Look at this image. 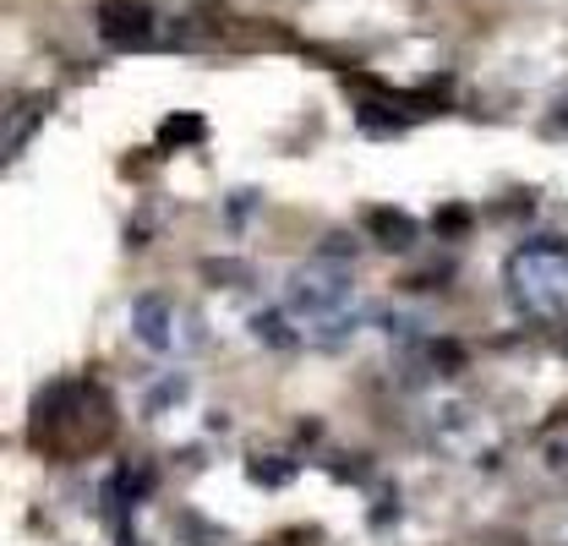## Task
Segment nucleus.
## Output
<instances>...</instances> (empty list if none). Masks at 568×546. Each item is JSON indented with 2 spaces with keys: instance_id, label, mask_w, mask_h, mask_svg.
Masks as SVG:
<instances>
[{
  "instance_id": "1",
  "label": "nucleus",
  "mask_w": 568,
  "mask_h": 546,
  "mask_svg": "<svg viewBox=\"0 0 568 546\" xmlns=\"http://www.w3.org/2000/svg\"><path fill=\"white\" fill-rule=\"evenodd\" d=\"M284 323H290V340L312 350L351 344V334L361 328V290L351 279V263H339L334 252H317L312 263H301L284 290Z\"/></svg>"
},
{
  "instance_id": "2",
  "label": "nucleus",
  "mask_w": 568,
  "mask_h": 546,
  "mask_svg": "<svg viewBox=\"0 0 568 546\" xmlns=\"http://www.w3.org/2000/svg\"><path fill=\"white\" fill-rule=\"evenodd\" d=\"M110 426H115V410L93 383L50 388V400L33 405V443H44L50 454H67V459L99 448L110 437Z\"/></svg>"
},
{
  "instance_id": "3",
  "label": "nucleus",
  "mask_w": 568,
  "mask_h": 546,
  "mask_svg": "<svg viewBox=\"0 0 568 546\" xmlns=\"http://www.w3.org/2000/svg\"><path fill=\"white\" fill-rule=\"evenodd\" d=\"M508 295L530 317H564L568 312V246L530 241L508 257Z\"/></svg>"
},
{
  "instance_id": "4",
  "label": "nucleus",
  "mask_w": 568,
  "mask_h": 546,
  "mask_svg": "<svg viewBox=\"0 0 568 546\" xmlns=\"http://www.w3.org/2000/svg\"><path fill=\"white\" fill-rule=\"evenodd\" d=\"M132 334H138L142 350H153V355H164V361H181V355H192L203 334H197V317L175 301V295H138L132 301Z\"/></svg>"
},
{
  "instance_id": "5",
  "label": "nucleus",
  "mask_w": 568,
  "mask_h": 546,
  "mask_svg": "<svg viewBox=\"0 0 568 546\" xmlns=\"http://www.w3.org/2000/svg\"><path fill=\"white\" fill-rule=\"evenodd\" d=\"M99 33H104L115 50H148V44H159L153 11H148V6H132V0H110V6L99 11Z\"/></svg>"
},
{
  "instance_id": "6",
  "label": "nucleus",
  "mask_w": 568,
  "mask_h": 546,
  "mask_svg": "<svg viewBox=\"0 0 568 546\" xmlns=\"http://www.w3.org/2000/svg\"><path fill=\"white\" fill-rule=\"evenodd\" d=\"M366 224H372V235H383V246H410V241H416V219H405V213L372 208Z\"/></svg>"
}]
</instances>
